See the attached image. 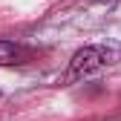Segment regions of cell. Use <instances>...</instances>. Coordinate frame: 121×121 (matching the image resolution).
Segmentation results:
<instances>
[{"label": "cell", "instance_id": "cell-1", "mask_svg": "<svg viewBox=\"0 0 121 121\" xmlns=\"http://www.w3.org/2000/svg\"><path fill=\"white\" fill-rule=\"evenodd\" d=\"M112 60V55L104 49V46H84L72 55L69 60V72H66V81H75V78H84V75H92L98 69H104Z\"/></svg>", "mask_w": 121, "mask_h": 121}, {"label": "cell", "instance_id": "cell-2", "mask_svg": "<svg viewBox=\"0 0 121 121\" xmlns=\"http://www.w3.org/2000/svg\"><path fill=\"white\" fill-rule=\"evenodd\" d=\"M29 58V49L14 40H0V66H14Z\"/></svg>", "mask_w": 121, "mask_h": 121}]
</instances>
